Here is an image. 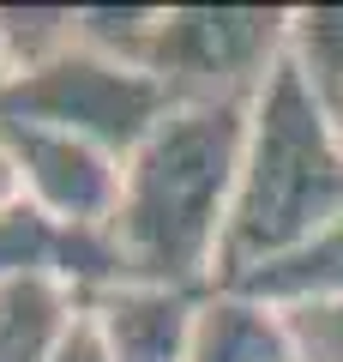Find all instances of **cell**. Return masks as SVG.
<instances>
[{
    "label": "cell",
    "instance_id": "1",
    "mask_svg": "<svg viewBox=\"0 0 343 362\" xmlns=\"http://www.w3.org/2000/svg\"><path fill=\"white\" fill-rule=\"evenodd\" d=\"M253 103H175L121 163L109 247L121 284L211 290Z\"/></svg>",
    "mask_w": 343,
    "mask_h": 362
},
{
    "label": "cell",
    "instance_id": "2",
    "mask_svg": "<svg viewBox=\"0 0 343 362\" xmlns=\"http://www.w3.org/2000/svg\"><path fill=\"white\" fill-rule=\"evenodd\" d=\"M337 218H343V133L331 109L313 97V85L295 73V61H283L277 78L247 109L241 175H235L211 290L247 284L253 272L295 254Z\"/></svg>",
    "mask_w": 343,
    "mask_h": 362
},
{
    "label": "cell",
    "instance_id": "3",
    "mask_svg": "<svg viewBox=\"0 0 343 362\" xmlns=\"http://www.w3.org/2000/svg\"><path fill=\"white\" fill-rule=\"evenodd\" d=\"M283 6H157L139 66L169 103H253L289 61Z\"/></svg>",
    "mask_w": 343,
    "mask_h": 362
},
{
    "label": "cell",
    "instance_id": "4",
    "mask_svg": "<svg viewBox=\"0 0 343 362\" xmlns=\"http://www.w3.org/2000/svg\"><path fill=\"white\" fill-rule=\"evenodd\" d=\"M169 109H175L169 90L157 85L145 66L114 61V54L90 49L85 37H78L66 54L30 66V73L0 78V115L6 121L73 133V139L121 157V163L145 145V133H151Z\"/></svg>",
    "mask_w": 343,
    "mask_h": 362
},
{
    "label": "cell",
    "instance_id": "5",
    "mask_svg": "<svg viewBox=\"0 0 343 362\" xmlns=\"http://www.w3.org/2000/svg\"><path fill=\"white\" fill-rule=\"evenodd\" d=\"M6 139L25 169V194L37 211H49L66 230H109L114 199H121V157L97 151V145L73 139L54 127H30V121H6Z\"/></svg>",
    "mask_w": 343,
    "mask_h": 362
},
{
    "label": "cell",
    "instance_id": "6",
    "mask_svg": "<svg viewBox=\"0 0 343 362\" xmlns=\"http://www.w3.org/2000/svg\"><path fill=\"white\" fill-rule=\"evenodd\" d=\"M205 296V290H199ZM193 290H151V284H121L90 296L102 314L114 362H187V332H193Z\"/></svg>",
    "mask_w": 343,
    "mask_h": 362
},
{
    "label": "cell",
    "instance_id": "7",
    "mask_svg": "<svg viewBox=\"0 0 343 362\" xmlns=\"http://www.w3.org/2000/svg\"><path fill=\"white\" fill-rule=\"evenodd\" d=\"M187 362H289L283 314L241 290H205L193 308Z\"/></svg>",
    "mask_w": 343,
    "mask_h": 362
},
{
    "label": "cell",
    "instance_id": "8",
    "mask_svg": "<svg viewBox=\"0 0 343 362\" xmlns=\"http://www.w3.org/2000/svg\"><path fill=\"white\" fill-rule=\"evenodd\" d=\"M78 290L61 278H13L0 284V362H49L78 314Z\"/></svg>",
    "mask_w": 343,
    "mask_h": 362
},
{
    "label": "cell",
    "instance_id": "9",
    "mask_svg": "<svg viewBox=\"0 0 343 362\" xmlns=\"http://www.w3.org/2000/svg\"><path fill=\"white\" fill-rule=\"evenodd\" d=\"M241 296H259L271 308L283 302H319V296H343V218L331 230H319L313 242H301L295 254L271 259L265 272H253L247 284H235Z\"/></svg>",
    "mask_w": 343,
    "mask_h": 362
},
{
    "label": "cell",
    "instance_id": "10",
    "mask_svg": "<svg viewBox=\"0 0 343 362\" xmlns=\"http://www.w3.org/2000/svg\"><path fill=\"white\" fill-rule=\"evenodd\" d=\"M78 42V6H0V66L6 78L54 61Z\"/></svg>",
    "mask_w": 343,
    "mask_h": 362
},
{
    "label": "cell",
    "instance_id": "11",
    "mask_svg": "<svg viewBox=\"0 0 343 362\" xmlns=\"http://www.w3.org/2000/svg\"><path fill=\"white\" fill-rule=\"evenodd\" d=\"M277 314L289 338V362H343V296L283 302Z\"/></svg>",
    "mask_w": 343,
    "mask_h": 362
},
{
    "label": "cell",
    "instance_id": "12",
    "mask_svg": "<svg viewBox=\"0 0 343 362\" xmlns=\"http://www.w3.org/2000/svg\"><path fill=\"white\" fill-rule=\"evenodd\" d=\"M49 362H114L109 356V332H102V314L90 308V302H78L73 326L61 332V344H54Z\"/></svg>",
    "mask_w": 343,
    "mask_h": 362
},
{
    "label": "cell",
    "instance_id": "13",
    "mask_svg": "<svg viewBox=\"0 0 343 362\" xmlns=\"http://www.w3.org/2000/svg\"><path fill=\"white\" fill-rule=\"evenodd\" d=\"M25 169H18V151H13V139H6V127H0V211H13V206H25Z\"/></svg>",
    "mask_w": 343,
    "mask_h": 362
},
{
    "label": "cell",
    "instance_id": "14",
    "mask_svg": "<svg viewBox=\"0 0 343 362\" xmlns=\"http://www.w3.org/2000/svg\"><path fill=\"white\" fill-rule=\"evenodd\" d=\"M331 121H337V133H343V103H337V109H331Z\"/></svg>",
    "mask_w": 343,
    "mask_h": 362
},
{
    "label": "cell",
    "instance_id": "15",
    "mask_svg": "<svg viewBox=\"0 0 343 362\" xmlns=\"http://www.w3.org/2000/svg\"><path fill=\"white\" fill-rule=\"evenodd\" d=\"M0 78H6V66H0Z\"/></svg>",
    "mask_w": 343,
    "mask_h": 362
}]
</instances>
